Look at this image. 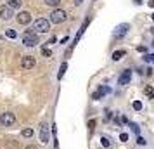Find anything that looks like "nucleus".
Wrapping results in <instances>:
<instances>
[{
    "label": "nucleus",
    "instance_id": "4468645a",
    "mask_svg": "<svg viewBox=\"0 0 154 149\" xmlns=\"http://www.w3.org/2000/svg\"><path fill=\"white\" fill-rule=\"evenodd\" d=\"M47 5H50V7H57L59 4H61V0H43Z\"/></svg>",
    "mask_w": 154,
    "mask_h": 149
},
{
    "label": "nucleus",
    "instance_id": "f3484780",
    "mask_svg": "<svg viewBox=\"0 0 154 149\" xmlns=\"http://www.w3.org/2000/svg\"><path fill=\"white\" fill-rule=\"evenodd\" d=\"M133 109H135V111H140V109H142V102H140V101H135V102H133Z\"/></svg>",
    "mask_w": 154,
    "mask_h": 149
},
{
    "label": "nucleus",
    "instance_id": "0eeeda50",
    "mask_svg": "<svg viewBox=\"0 0 154 149\" xmlns=\"http://www.w3.org/2000/svg\"><path fill=\"white\" fill-rule=\"evenodd\" d=\"M12 16H14V11L7 5H4V7H0V17L4 19V21H9V19H12Z\"/></svg>",
    "mask_w": 154,
    "mask_h": 149
},
{
    "label": "nucleus",
    "instance_id": "9d476101",
    "mask_svg": "<svg viewBox=\"0 0 154 149\" xmlns=\"http://www.w3.org/2000/svg\"><path fill=\"white\" fill-rule=\"evenodd\" d=\"M40 141L45 144V142H49V127L47 125H42L40 127Z\"/></svg>",
    "mask_w": 154,
    "mask_h": 149
},
{
    "label": "nucleus",
    "instance_id": "f8f14e48",
    "mask_svg": "<svg viewBox=\"0 0 154 149\" xmlns=\"http://www.w3.org/2000/svg\"><path fill=\"white\" fill-rule=\"evenodd\" d=\"M125 54H126L125 50H116V52H112V59H114V61H119Z\"/></svg>",
    "mask_w": 154,
    "mask_h": 149
},
{
    "label": "nucleus",
    "instance_id": "9b49d317",
    "mask_svg": "<svg viewBox=\"0 0 154 149\" xmlns=\"http://www.w3.org/2000/svg\"><path fill=\"white\" fill-rule=\"evenodd\" d=\"M21 5H23V0H7V7H11L12 11L19 9Z\"/></svg>",
    "mask_w": 154,
    "mask_h": 149
},
{
    "label": "nucleus",
    "instance_id": "a878e982",
    "mask_svg": "<svg viewBox=\"0 0 154 149\" xmlns=\"http://www.w3.org/2000/svg\"><path fill=\"white\" fill-rule=\"evenodd\" d=\"M26 149H38V147H36V146H28Z\"/></svg>",
    "mask_w": 154,
    "mask_h": 149
},
{
    "label": "nucleus",
    "instance_id": "5701e85b",
    "mask_svg": "<svg viewBox=\"0 0 154 149\" xmlns=\"http://www.w3.org/2000/svg\"><path fill=\"white\" fill-rule=\"evenodd\" d=\"M94 127H95V121H94V120H90V121H88V128L92 130Z\"/></svg>",
    "mask_w": 154,
    "mask_h": 149
},
{
    "label": "nucleus",
    "instance_id": "b1692460",
    "mask_svg": "<svg viewBox=\"0 0 154 149\" xmlns=\"http://www.w3.org/2000/svg\"><path fill=\"white\" fill-rule=\"evenodd\" d=\"M82 2H83V0H75V4H76V5H80Z\"/></svg>",
    "mask_w": 154,
    "mask_h": 149
},
{
    "label": "nucleus",
    "instance_id": "2eb2a0df",
    "mask_svg": "<svg viewBox=\"0 0 154 149\" xmlns=\"http://www.w3.org/2000/svg\"><path fill=\"white\" fill-rule=\"evenodd\" d=\"M21 135L23 137H31V135H33V130H31V128H24L21 132Z\"/></svg>",
    "mask_w": 154,
    "mask_h": 149
},
{
    "label": "nucleus",
    "instance_id": "7ed1b4c3",
    "mask_svg": "<svg viewBox=\"0 0 154 149\" xmlns=\"http://www.w3.org/2000/svg\"><path fill=\"white\" fill-rule=\"evenodd\" d=\"M0 123L4 125V127H12L16 123V116H14V113H2L0 114Z\"/></svg>",
    "mask_w": 154,
    "mask_h": 149
},
{
    "label": "nucleus",
    "instance_id": "a211bd4d",
    "mask_svg": "<svg viewBox=\"0 0 154 149\" xmlns=\"http://www.w3.org/2000/svg\"><path fill=\"white\" fill-rule=\"evenodd\" d=\"M130 127H132V130L135 132V134H139V132H140V127L137 125V123H130Z\"/></svg>",
    "mask_w": 154,
    "mask_h": 149
},
{
    "label": "nucleus",
    "instance_id": "6ab92c4d",
    "mask_svg": "<svg viewBox=\"0 0 154 149\" xmlns=\"http://www.w3.org/2000/svg\"><path fill=\"white\" fill-rule=\"evenodd\" d=\"M137 144H139V146H146V139H144V137H137Z\"/></svg>",
    "mask_w": 154,
    "mask_h": 149
},
{
    "label": "nucleus",
    "instance_id": "412c9836",
    "mask_svg": "<svg viewBox=\"0 0 154 149\" xmlns=\"http://www.w3.org/2000/svg\"><path fill=\"white\" fill-rule=\"evenodd\" d=\"M119 141L126 142V141H128V134H121V135H119Z\"/></svg>",
    "mask_w": 154,
    "mask_h": 149
},
{
    "label": "nucleus",
    "instance_id": "6e6552de",
    "mask_svg": "<svg viewBox=\"0 0 154 149\" xmlns=\"http://www.w3.org/2000/svg\"><path fill=\"white\" fill-rule=\"evenodd\" d=\"M16 19H17L19 24H29V21H31V14H29L28 11H23V12H19V14L16 16Z\"/></svg>",
    "mask_w": 154,
    "mask_h": 149
},
{
    "label": "nucleus",
    "instance_id": "20e7f679",
    "mask_svg": "<svg viewBox=\"0 0 154 149\" xmlns=\"http://www.w3.org/2000/svg\"><path fill=\"white\" fill-rule=\"evenodd\" d=\"M50 28V23L45 19V17H40V19H36L35 21V29L38 33H47Z\"/></svg>",
    "mask_w": 154,
    "mask_h": 149
},
{
    "label": "nucleus",
    "instance_id": "393cba45",
    "mask_svg": "<svg viewBox=\"0 0 154 149\" xmlns=\"http://www.w3.org/2000/svg\"><path fill=\"white\" fill-rule=\"evenodd\" d=\"M149 5H151V7H154V0H149Z\"/></svg>",
    "mask_w": 154,
    "mask_h": 149
},
{
    "label": "nucleus",
    "instance_id": "1a4fd4ad",
    "mask_svg": "<svg viewBox=\"0 0 154 149\" xmlns=\"http://www.w3.org/2000/svg\"><path fill=\"white\" fill-rule=\"evenodd\" d=\"M130 80H132V71L130 70H126L121 76H119V85H126V83H130Z\"/></svg>",
    "mask_w": 154,
    "mask_h": 149
},
{
    "label": "nucleus",
    "instance_id": "ddd939ff",
    "mask_svg": "<svg viewBox=\"0 0 154 149\" xmlns=\"http://www.w3.org/2000/svg\"><path fill=\"white\" fill-rule=\"evenodd\" d=\"M5 147H7V149H17V147H19V144H17V142H14V141H7Z\"/></svg>",
    "mask_w": 154,
    "mask_h": 149
},
{
    "label": "nucleus",
    "instance_id": "423d86ee",
    "mask_svg": "<svg viewBox=\"0 0 154 149\" xmlns=\"http://www.w3.org/2000/svg\"><path fill=\"white\" fill-rule=\"evenodd\" d=\"M35 66V57L33 56H24L21 59V68L23 70H31Z\"/></svg>",
    "mask_w": 154,
    "mask_h": 149
},
{
    "label": "nucleus",
    "instance_id": "39448f33",
    "mask_svg": "<svg viewBox=\"0 0 154 149\" xmlns=\"http://www.w3.org/2000/svg\"><path fill=\"white\" fill-rule=\"evenodd\" d=\"M128 29H130V24H126V23H123V24H119V26H116V29H114V38H123V36L128 33Z\"/></svg>",
    "mask_w": 154,
    "mask_h": 149
},
{
    "label": "nucleus",
    "instance_id": "aec40b11",
    "mask_svg": "<svg viewBox=\"0 0 154 149\" xmlns=\"http://www.w3.org/2000/svg\"><path fill=\"white\" fill-rule=\"evenodd\" d=\"M5 35H7L9 38H16V31H14V29H7V33H5Z\"/></svg>",
    "mask_w": 154,
    "mask_h": 149
},
{
    "label": "nucleus",
    "instance_id": "cd10ccee",
    "mask_svg": "<svg viewBox=\"0 0 154 149\" xmlns=\"http://www.w3.org/2000/svg\"><path fill=\"white\" fill-rule=\"evenodd\" d=\"M152 45H154V43H152Z\"/></svg>",
    "mask_w": 154,
    "mask_h": 149
},
{
    "label": "nucleus",
    "instance_id": "4be33fe9",
    "mask_svg": "<svg viewBox=\"0 0 154 149\" xmlns=\"http://www.w3.org/2000/svg\"><path fill=\"white\" fill-rule=\"evenodd\" d=\"M42 52H43V56H47V57H49V56H50V54H52V52H50V50H49V49H43V50H42Z\"/></svg>",
    "mask_w": 154,
    "mask_h": 149
},
{
    "label": "nucleus",
    "instance_id": "f257e3e1",
    "mask_svg": "<svg viewBox=\"0 0 154 149\" xmlns=\"http://www.w3.org/2000/svg\"><path fill=\"white\" fill-rule=\"evenodd\" d=\"M23 43H24L26 47H35L36 43H38V35H36L35 31H24V35H23Z\"/></svg>",
    "mask_w": 154,
    "mask_h": 149
},
{
    "label": "nucleus",
    "instance_id": "f03ea898",
    "mask_svg": "<svg viewBox=\"0 0 154 149\" xmlns=\"http://www.w3.org/2000/svg\"><path fill=\"white\" fill-rule=\"evenodd\" d=\"M66 11L63 9H56V11H52V14H50V21L54 23V24H61V23L66 21Z\"/></svg>",
    "mask_w": 154,
    "mask_h": 149
},
{
    "label": "nucleus",
    "instance_id": "dca6fc26",
    "mask_svg": "<svg viewBox=\"0 0 154 149\" xmlns=\"http://www.w3.org/2000/svg\"><path fill=\"white\" fill-rule=\"evenodd\" d=\"M100 144H102L104 147H109V146H111V142H109V139H107V137H102V139H100Z\"/></svg>",
    "mask_w": 154,
    "mask_h": 149
},
{
    "label": "nucleus",
    "instance_id": "bb28decb",
    "mask_svg": "<svg viewBox=\"0 0 154 149\" xmlns=\"http://www.w3.org/2000/svg\"><path fill=\"white\" fill-rule=\"evenodd\" d=\"M152 19H154V14H152Z\"/></svg>",
    "mask_w": 154,
    "mask_h": 149
}]
</instances>
